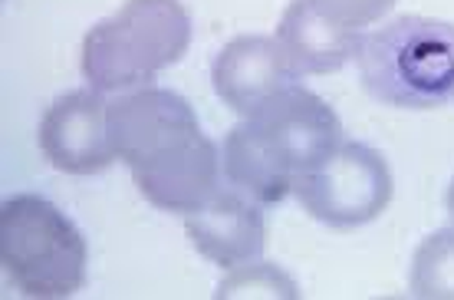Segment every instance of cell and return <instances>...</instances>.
<instances>
[{"mask_svg": "<svg viewBox=\"0 0 454 300\" xmlns=\"http://www.w3.org/2000/svg\"><path fill=\"white\" fill-rule=\"evenodd\" d=\"M106 122L115 155L129 165L148 205L192 215L221 192V152L201 132L184 96L138 86L115 96Z\"/></svg>", "mask_w": 454, "mask_h": 300, "instance_id": "1", "label": "cell"}, {"mask_svg": "<svg viewBox=\"0 0 454 300\" xmlns=\"http://www.w3.org/2000/svg\"><path fill=\"white\" fill-rule=\"evenodd\" d=\"M359 80L395 109H442L454 103V23L405 13L363 36Z\"/></svg>", "mask_w": 454, "mask_h": 300, "instance_id": "2", "label": "cell"}, {"mask_svg": "<svg viewBox=\"0 0 454 300\" xmlns=\"http://www.w3.org/2000/svg\"><path fill=\"white\" fill-rule=\"evenodd\" d=\"M182 0H125L82 36V76L99 92H129L175 67L192 46Z\"/></svg>", "mask_w": 454, "mask_h": 300, "instance_id": "3", "label": "cell"}, {"mask_svg": "<svg viewBox=\"0 0 454 300\" xmlns=\"http://www.w3.org/2000/svg\"><path fill=\"white\" fill-rule=\"evenodd\" d=\"M90 248L80 228L40 195H13L0 208V267L17 294L73 297L86 284Z\"/></svg>", "mask_w": 454, "mask_h": 300, "instance_id": "4", "label": "cell"}, {"mask_svg": "<svg viewBox=\"0 0 454 300\" xmlns=\"http://www.w3.org/2000/svg\"><path fill=\"white\" fill-rule=\"evenodd\" d=\"M395 182L388 162L363 142H342L330 159L294 185L296 201L309 218L330 228H359L375 221L392 201Z\"/></svg>", "mask_w": 454, "mask_h": 300, "instance_id": "5", "label": "cell"}, {"mask_svg": "<svg viewBox=\"0 0 454 300\" xmlns=\"http://www.w3.org/2000/svg\"><path fill=\"white\" fill-rule=\"evenodd\" d=\"M247 119L273 159L294 175V185L300 175L313 172L342 146L340 115L333 113V106L323 96L300 83L273 96L270 103Z\"/></svg>", "mask_w": 454, "mask_h": 300, "instance_id": "6", "label": "cell"}, {"mask_svg": "<svg viewBox=\"0 0 454 300\" xmlns=\"http://www.w3.org/2000/svg\"><path fill=\"white\" fill-rule=\"evenodd\" d=\"M106 113L109 103L92 86L59 96L40 122V149L46 162L69 175L106 172L119 159L109 138Z\"/></svg>", "mask_w": 454, "mask_h": 300, "instance_id": "7", "label": "cell"}, {"mask_svg": "<svg viewBox=\"0 0 454 300\" xmlns=\"http://www.w3.org/2000/svg\"><path fill=\"white\" fill-rule=\"evenodd\" d=\"M300 80L277 36L244 34L221 46L211 63V86L217 99L240 119L254 115Z\"/></svg>", "mask_w": 454, "mask_h": 300, "instance_id": "8", "label": "cell"}, {"mask_svg": "<svg viewBox=\"0 0 454 300\" xmlns=\"http://www.w3.org/2000/svg\"><path fill=\"white\" fill-rule=\"evenodd\" d=\"M261 208L263 205H257L254 198L240 195L227 185L207 205L184 215L188 241L201 257L224 271L257 261L267 248V221Z\"/></svg>", "mask_w": 454, "mask_h": 300, "instance_id": "9", "label": "cell"}, {"mask_svg": "<svg viewBox=\"0 0 454 300\" xmlns=\"http://www.w3.org/2000/svg\"><path fill=\"white\" fill-rule=\"evenodd\" d=\"M363 36L365 34L330 23L309 0H290L277 27V40L296 76H326L342 69L349 59L359 57Z\"/></svg>", "mask_w": 454, "mask_h": 300, "instance_id": "10", "label": "cell"}, {"mask_svg": "<svg viewBox=\"0 0 454 300\" xmlns=\"http://www.w3.org/2000/svg\"><path fill=\"white\" fill-rule=\"evenodd\" d=\"M221 169L224 182L240 195L254 198L257 205H277L286 198V192H294V175L273 159L250 119H240L224 136Z\"/></svg>", "mask_w": 454, "mask_h": 300, "instance_id": "11", "label": "cell"}, {"mask_svg": "<svg viewBox=\"0 0 454 300\" xmlns=\"http://www.w3.org/2000/svg\"><path fill=\"white\" fill-rule=\"evenodd\" d=\"M409 288L421 300H454V225L419 244L411 257Z\"/></svg>", "mask_w": 454, "mask_h": 300, "instance_id": "12", "label": "cell"}, {"mask_svg": "<svg viewBox=\"0 0 454 300\" xmlns=\"http://www.w3.org/2000/svg\"><path fill=\"white\" fill-rule=\"evenodd\" d=\"M217 300H296L300 288L284 267L267 261H247L240 267H231V274L217 284Z\"/></svg>", "mask_w": 454, "mask_h": 300, "instance_id": "13", "label": "cell"}, {"mask_svg": "<svg viewBox=\"0 0 454 300\" xmlns=\"http://www.w3.org/2000/svg\"><path fill=\"white\" fill-rule=\"evenodd\" d=\"M309 4L330 23L356 34H365V27L379 23L395 7V0H309Z\"/></svg>", "mask_w": 454, "mask_h": 300, "instance_id": "14", "label": "cell"}, {"mask_svg": "<svg viewBox=\"0 0 454 300\" xmlns=\"http://www.w3.org/2000/svg\"><path fill=\"white\" fill-rule=\"evenodd\" d=\"M444 201H448V215H451V225H454V178H451V185H448V198H444Z\"/></svg>", "mask_w": 454, "mask_h": 300, "instance_id": "15", "label": "cell"}]
</instances>
